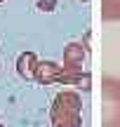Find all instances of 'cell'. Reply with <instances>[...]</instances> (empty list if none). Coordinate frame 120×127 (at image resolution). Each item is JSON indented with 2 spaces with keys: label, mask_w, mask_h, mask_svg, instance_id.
<instances>
[{
  "label": "cell",
  "mask_w": 120,
  "mask_h": 127,
  "mask_svg": "<svg viewBox=\"0 0 120 127\" xmlns=\"http://www.w3.org/2000/svg\"><path fill=\"white\" fill-rule=\"evenodd\" d=\"M50 123L52 127H83V99L78 92L64 90L54 96Z\"/></svg>",
  "instance_id": "cell-1"
},
{
  "label": "cell",
  "mask_w": 120,
  "mask_h": 127,
  "mask_svg": "<svg viewBox=\"0 0 120 127\" xmlns=\"http://www.w3.org/2000/svg\"><path fill=\"white\" fill-rule=\"evenodd\" d=\"M101 127H120V80L116 78L101 82Z\"/></svg>",
  "instance_id": "cell-2"
},
{
  "label": "cell",
  "mask_w": 120,
  "mask_h": 127,
  "mask_svg": "<svg viewBox=\"0 0 120 127\" xmlns=\"http://www.w3.org/2000/svg\"><path fill=\"white\" fill-rule=\"evenodd\" d=\"M87 45L83 42H68L64 47V71H83V61L87 57Z\"/></svg>",
  "instance_id": "cell-3"
},
{
  "label": "cell",
  "mask_w": 120,
  "mask_h": 127,
  "mask_svg": "<svg viewBox=\"0 0 120 127\" xmlns=\"http://www.w3.org/2000/svg\"><path fill=\"white\" fill-rule=\"evenodd\" d=\"M61 71H64V66H59V64H54V61H38L35 80L40 82V85H52V82H57V78L61 75Z\"/></svg>",
  "instance_id": "cell-4"
},
{
  "label": "cell",
  "mask_w": 120,
  "mask_h": 127,
  "mask_svg": "<svg viewBox=\"0 0 120 127\" xmlns=\"http://www.w3.org/2000/svg\"><path fill=\"white\" fill-rule=\"evenodd\" d=\"M35 68H38V57L35 52H21L17 59V73L26 80L35 78Z\"/></svg>",
  "instance_id": "cell-5"
},
{
  "label": "cell",
  "mask_w": 120,
  "mask_h": 127,
  "mask_svg": "<svg viewBox=\"0 0 120 127\" xmlns=\"http://www.w3.org/2000/svg\"><path fill=\"white\" fill-rule=\"evenodd\" d=\"M101 19L104 21L120 19V0H101Z\"/></svg>",
  "instance_id": "cell-6"
},
{
  "label": "cell",
  "mask_w": 120,
  "mask_h": 127,
  "mask_svg": "<svg viewBox=\"0 0 120 127\" xmlns=\"http://www.w3.org/2000/svg\"><path fill=\"white\" fill-rule=\"evenodd\" d=\"M35 7L42 9V12H52L57 7V0H35Z\"/></svg>",
  "instance_id": "cell-7"
},
{
  "label": "cell",
  "mask_w": 120,
  "mask_h": 127,
  "mask_svg": "<svg viewBox=\"0 0 120 127\" xmlns=\"http://www.w3.org/2000/svg\"><path fill=\"white\" fill-rule=\"evenodd\" d=\"M83 2H90V0H83Z\"/></svg>",
  "instance_id": "cell-8"
},
{
  "label": "cell",
  "mask_w": 120,
  "mask_h": 127,
  "mask_svg": "<svg viewBox=\"0 0 120 127\" xmlns=\"http://www.w3.org/2000/svg\"><path fill=\"white\" fill-rule=\"evenodd\" d=\"M0 127H5V125H2V123H0Z\"/></svg>",
  "instance_id": "cell-9"
},
{
  "label": "cell",
  "mask_w": 120,
  "mask_h": 127,
  "mask_svg": "<svg viewBox=\"0 0 120 127\" xmlns=\"http://www.w3.org/2000/svg\"><path fill=\"white\" fill-rule=\"evenodd\" d=\"M0 2H5V0H0Z\"/></svg>",
  "instance_id": "cell-10"
}]
</instances>
